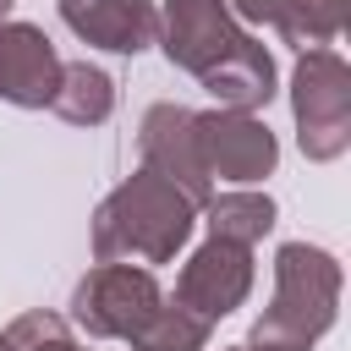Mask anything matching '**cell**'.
I'll use <instances>...</instances> for the list:
<instances>
[{
    "label": "cell",
    "mask_w": 351,
    "mask_h": 351,
    "mask_svg": "<svg viewBox=\"0 0 351 351\" xmlns=\"http://www.w3.org/2000/svg\"><path fill=\"white\" fill-rule=\"evenodd\" d=\"M186 203L192 197L176 192L165 176H154V170L132 176L99 208V258H115V252L143 258V263L170 258L186 241V230H192V208Z\"/></svg>",
    "instance_id": "obj_1"
},
{
    "label": "cell",
    "mask_w": 351,
    "mask_h": 351,
    "mask_svg": "<svg viewBox=\"0 0 351 351\" xmlns=\"http://www.w3.org/2000/svg\"><path fill=\"white\" fill-rule=\"evenodd\" d=\"M335 258L318 247H280V296L274 313L258 318L252 346L258 351H307L318 340V329L335 313Z\"/></svg>",
    "instance_id": "obj_2"
},
{
    "label": "cell",
    "mask_w": 351,
    "mask_h": 351,
    "mask_svg": "<svg viewBox=\"0 0 351 351\" xmlns=\"http://www.w3.org/2000/svg\"><path fill=\"white\" fill-rule=\"evenodd\" d=\"M77 324L93 329V335H126L137 340L154 313H159V291L143 269H126V263H104L93 269L82 285H77Z\"/></svg>",
    "instance_id": "obj_3"
},
{
    "label": "cell",
    "mask_w": 351,
    "mask_h": 351,
    "mask_svg": "<svg viewBox=\"0 0 351 351\" xmlns=\"http://www.w3.org/2000/svg\"><path fill=\"white\" fill-rule=\"evenodd\" d=\"M296 126L313 159H335L346 148V66L329 49H313L296 66Z\"/></svg>",
    "instance_id": "obj_4"
},
{
    "label": "cell",
    "mask_w": 351,
    "mask_h": 351,
    "mask_svg": "<svg viewBox=\"0 0 351 351\" xmlns=\"http://www.w3.org/2000/svg\"><path fill=\"white\" fill-rule=\"evenodd\" d=\"M241 44H247V38L225 22V5H219V0H170V11H165V49H170L176 66L208 77V71H219Z\"/></svg>",
    "instance_id": "obj_5"
},
{
    "label": "cell",
    "mask_w": 351,
    "mask_h": 351,
    "mask_svg": "<svg viewBox=\"0 0 351 351\" xmlns=\"http://www.w3.org/2000/svg\"><path fill=\"white\" fill-rule=\"evenodd\" d=\"M143 154H148V170L165 176L176 186H186L192 203L208 197V170H203V148H197V115L192 110H176V104H154L148 121H143Z\"/></svg>",
    "instance_id": "obj_6"
},
{
    "label": "cell",
    "mask_w": 351,
    "mask_h": 351,
    "mask_svg": "<svg viewBox=\"0 0 351 351\" xmlns=\"http://www.w3.org/2000/svg\"><path fill=\"white\" fill-rule=\"evenodd\" d=\"M197 148H203V170L225 176V181H258L274 165V137L269 126L247 121L241 110L230 115H197Z\"/></svg>",
    "instance_id": "obj_7"
},
{
    "label": "cell",
    "mask_w": 351,
    "mask_h": 351,
    "mask_svg": "<svg viewBox=\"0 0 351 351\" xmlns=\"http://www.w3.org/2000/svg\"><path fill=\"white\" fill-rule=\"evenodd\" d=\"M247 280H252V269H247V247L214 236V241L186 263V274H181V307H186L192 318L208 324V318H219V313H230V307L241 302Z\"/></svg>",
    "instance_id": "obj_8"
},
{
    "label": "cell",
    "mask_w": 351,
    "mask_h": 351,
    "mask_svg": "<svg viewBox=\"0 0 351 351\" xmlns=\"http://www.w3.org/2000/svg\"><path fill=\"white\" fill-rule=\"evenodd\" d=\"M60 16L88 44H104L121 55H137L159 38V11L148 0H60Z\"/></svg>",
    "instance_id": "obj_9"
},
{
    "label": "cell",
    "mask_w": 351,
    "mask_h": 351,
    "mask_svg": "<svg viewBox=\"0 0 351 351\" xmlns=\"http://www.w3.org/2000/svg\"><path fill=\"white\" fill-rule=\"evenodd\" d=\"M55 82H60V60H55L49 38L27 22L0 27V99L33 110V104H49Z\"/></svg>",
    "instance_id": "obj_10"
},
{
    "label": "cell",
    "mask_w": 351,
    "mask_h": 351,
    "mask_svg": "<svg viewBox=\"0 0 351 351\" xmlns=\"http://www.w3.org/2000/svg\"><path fill=\"white\" fill-rule=\"evenodd\" d=\"M110 104H115V82L99 66H88V60L60 66V82L49 93V110L55 115H66V121H104Z\"/></svg>",
    "instance_id": "obj_11"
},
{
    "label": "cell",
    "mask_w": 351,
    "mask_h": 351,
    "mask_svg": "<svg viewBox=\"0 0 351 351\" xmlns=\"http://www.w3.org/2000/svg\"><path fill=\"white\" fill-rule=\"evenodd\" d=\"M214 236H225V241H258L269 225H274V203L269 197H252V192H241V197H219L214 203Z\"/></svg>",
    "instance_id": "obj_12"
},
{
    "label": "cell",
    "mask_w": 351,
    "mask_h": 351,
    "mask_svg": "<svg viewBox=\"0 0 351 351\" xmlns=\"http://www.w3.org/2000/svg\"><path fill=\"white\" fill-rule=\"evenodd\" d=\"M203 335H208V324L192 318L186 307H159L154 324L137 335V346L143 351H203Z\"/></svg>",
    "instance_id": "obj_13"
},
{
    "label": "cell",
    "mask_w": 351,
    "mask_h": 351,
    "mask_svg": "<svg viewBox=\"0 0 351 351\" xmlns=\"http://www.w3.org/2000/svg\"><path fill=\"white\" fill-rule=\"evenodd\" d=\"M236 11L252 16V22H274V27H285L291 11H296V0H236Z\"/></svg>",
    "instance_id": "obj_14"
},
{
    "label": "cell",
    "mask_w": 351,
    "mask_h": 351,
    "mask_svg": "<svg viewBox=\"0 0 351 351\" xmlns=\"http://www.w3.org/2000/svg\"><path fill=\"white\" fill-rule=\"evenodd\" d=\"M0 351H16V346H11V340H5V335H0Z\"/></svg>",
    "instance_id": "obj_15"
},
{
    "label": "cell",
    "mask_w": 351,
    "mask_h": 351,
    "mask_svg": "<svg viewBox=\"0 0 351 351\" xmlns=\"http://www.w3.org/2000/svg\"><path fill=\"white\" fill-rule=\"evenodd\" d=\"M5 11H11V0H0V16H5Z\"/></svg>",
    "instance_id": "obj_16"
}]
</instances>
